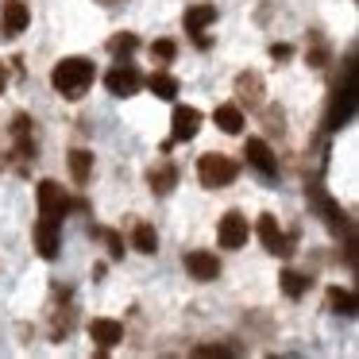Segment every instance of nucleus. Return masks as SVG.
I'll return each mask as SVG.
<instances>
[{
  "mask_svg": "<svg viewBox=\"0 0 359 359\" xmlns=\"http://www.w3.org/2000/svg\"><path fill=\"white\" fill-rule=\"evenodd\" d=\"M194 355H201V359H228L232 351L220 348V344H201V348H194Z\"/></svg>",
  "mask_w": 359,
  "mask_h": 359,
  "instance_id": "obj_24",
  "label": "nucleus"
},
{
  "mask_svg": "<svg viewBox=\"0 0 359 359\" xmlns=\"http://www.w3.org/2000/svg\"><path fill=\"white\" fill-rule=\"evenodd\" d=\"M212 120H217V128H220V132H228V135H236L243 128V112L236 109V104H220V109L212 112Z\"/></svg>",
  "mask_w": 359,
  "mask_h": 359,
  "instance_id": "obj_15",
  "label": "nucleus"
},
{
  "mask_svg": "<svg viewBox=\"0 0 359 359\" xmlns=\"http://www.w3.org/2000/svg\"><path fill=\"white\" fill-rule=\"evenodd\" d=\"M135 47H140L135 35H112L109 39V50H135Z\"/></svg>",
  "mask_w": 359,
  "mask_h": 359,
  "instance_id": "obj_25",
  "label": "nucleus"
},
{
  "mask_svg": "<svg viewBox=\"0 0 359 359\" xmlns=\"http://www.w3.org/2000/svg\"><path fill=\"white\" fill-rule=\"evenodd\" d=\"M236 97H240V104H259L263 101V78L259 74H240L236 78Z\"/></svg>",
  "mask_w": 359,
  "mask_h": 359,
  "instance_id": "obj_13",
  "label": "nucleus"
},
{
  "mask_svg": "<svg viewBox=\"0 0 359 359\" xmlns=\"http://www.w3.org/2000/svg\"><path fill=\"white\" fill-rule=\"evenodd\" d=\"M197 128H201V112L194 109V104H178L170 116V140L174 143H186L197 135Z\"/></svg>",
  "mask_w": 359,
  "mask_h": 359,
  "instance_id": "obj_3",
  "label": "nucleus"
},
{
  "mask_svg": "<svg viewBox=\"0 0 359 359\" xmlns=\"http://www.w3.org/2000/svg\"><path fill=\"white\" fill-rule=\"evenodd\" d=\"M89 336H93L101 348H116V344L124 340V325H120V320H109V317H97L93 325H89Z\"/></svg>",
  "mask_w": 359,
  "mask_h": 359,
  "instance_id": "obj_9",
  "label": "nucleus"
},
{
  "mask_svg": "<svg viewBox=\"0 0 359 359\" xmlns=\"http://www.w3.org/2000/svg\"><path fill=\"white\" fill-rule=\"evenodd\" d=\"M35 243H39L43 259H58V220L43 217L39 224H35Z\"/></svg>",
  "mask_w": 359,
  "mask_h": 359,
  "instance_id": "obj_8",
  "label": "nucleus"
},
{
  "mask_svg": "<svg viewBox=\"0 0 359 359\" xmlns=\"http://www.w3.org/2000/svg\"><path fill=\"white\" fill-rule=\"evenodd\" d=\"M174 50H178V47H174L170 39H158V43H151V58H158V62H170V58H174Z\"/></svg>",
  "mask_w": 359,
  "mask_h": 359,
  "instance_id": "obj_23",
  "label": "nucleus"
},
{
  "mask_svg": "<svg viewBox=\"0 0 359 359\" xmlns=\"http://www.w3.org/2000/svg\"><path fill=\"white\" fill-rule=\"evenodd\" d=\"M132 240H135V251H143V255H155V251H158V236H155V228H151V224H135Z\"/></svg>",
  "mask_w": 359,
  "mask_h": 359,
  "instance_id": "obj_19",
  "label": "nucleus"
},
{
  "mask_svg": "<svg viewBox=\"0 0 359 359\" xmlns=\"http://www.w3.org/2000/svg\"><path fill=\"white\" fill-rule=\"evenodd\" d=\"M351 104H355V93H351V66H348V81H344L340 97L332 101V109H328V128H344V120L351 116Z\"/></svg>",
  "mask_w": 359,
  "mask_h": 359,
  "instance_id": "obj_7",
  "label": "nucleus"
},
{
  "mask_svg": "<svg viewBox=\"0 0 359 359\" xmlns=\"http://www.w3.org/2000/svg\"><path fill=\"white\" fill-rule=\"evenodd\" d=\"M93 78H97V70H93V62H86V58H62V62L55 66V74H50L55 89L62 97H70V101H78V97L93 86Z\"/></svg>",
  "mask_w": 359,
  "mask_h": 359,
  "instance_id": "obj_1",
  "label": "nucleus"
},
{
  "mask_svg": "<svg viewBox=\"0 0 359 359\" xmlns=\"http://www.w3.org/2000/svg\"><path fill=\"white\" fill-rule=\"evenodd\" d=\"M197 178H201V186H209V189L232 186L236 182V163L224 158V155H201V163H197Z\"/></svg>",
  "mask_w": 359,
  "mask_h": 359,
  "instance_id": "obj_2",
  "label": "nucleus"
},
{
  "mask_svg": "<svg viewBox=\"0 0 359 359\" xmlns=\"http://www.w3.org/2000/svg\"><path fill=\"white\" fill-rule=\"evenodd\" d=\"M328 309L340 313V317H351V313H355V297H351L348 290H328Z\"/></svg>",
  "mask_w": 359,
  "mask_h": 359,
  "instance_id": "obj_21",
  "label": "nucleus"
},
{
  "mask_svg": "<svg viewBox=\"0 0 359 359\" xmlns=\"http://www.w3.org/2000/svg\"><path fill=\"white\" fill-rule=\"evenodd\" d=\"M104 86H109L112 97H132L135 89L143 86V78H140V70H135V66H116V70L104 74Z\"/></svg>",
  "mask_w": 359,
  "mask_h": 359,
  "instance_id": "obj_4",
  "label": "nucleus"
},
{
  "mask_svg": "<svg viewBox=\"0 0 359 359\" xmlns=\"http://www.w3.org/2000/svg\"><path fill=\"white\" fill-rule=\"evenodd\" d=\"M39 212L43 217H50V220H62V212H66V197H62V186L58 182H39Z\"/></svg>",
  "mask_w": 359,
  "mask_h": 359,
  "instance_id": "obj_5",
  "label": "nucleus"
},
{
  "mask_svg": "<svg viewBox=\"0 0 359 359\" xmlns=\"http://www.w3.org/2000/svg\"><path fill=\"white\" fill-rule=\"evenodd\" d=\"M27 4L24 0H4V35H20L27 27Z\"/></svg>",
  "mask_w": 359,
  "mask_h": 359,
  "instance_id": "obj_14",
  "label": "nucleus"
},
{
  "mask_svg": "<svg viewBox=\"0 0 359 359\" xmlns=\"http://www.w3.org/2000/svg\"><path fill=\"white\" fill-rule=\"evenodd\" d=\"M109 248H112V259H120V251H124V248H120V240L112 232H109Z\"/></svg>",
  "mask_w": 359,
  "mask_h": 359,
  "instance_id": "obj_26",
  "label": "nucleus"
},
{
  "mask_svg": "<svg viewBox=\"0 0 359 359\" xmlns=\"http://www.w3.org/2000/svg\"><path fill=\"white\" fill-rule=\"evenodd\" d=\"M0 89H4V70H0Z\"/></svg>",
  "mask_w": 359,
  "mask_h": 359,
  "instance_id": "obj_27",
  "label": "nucleus"
},
{
  "mask_svg": "<svg viewBox=\"0 0 359 359\" xmlns=\"http://www.w3.org/2000/svg\"><path fill=\"white\" fill-rule=\"evenodd\" d=\"M282 290H286V297H302L305 290H309V278L297 274V271H286L282 274Z\"/></svg>",
  "mask_w": 359,
  "mask_h": 359,
  "instance_id": "obj_22",
  "label": "nucleus"
},
{
  "mask_svg": "<svg viewBox=\"0 0 359 359\" xmlns=\"http://www.w3.org/2000/svg\"><path fill=\"white\" fill-rule=\"evenodd\" d=\"M89 170H93V155L89 151H70V174H74V182H89Z\"/></svg>",
  "mask_w": 359,
  "mask_h": 359,
  "instance_id": "obj_20",
  "label": "nucleus"
},
{
  "mask_svg": "<svg viewBox=\"0 0 359 359\" xmlns=\"http://www.w3.org/2000/svg\"><path fill=\"white\" fill-rule=\"evenodd\" d=\"M147 89L158 97V101H174V93H178V81H174L170 74H151V78H147Z\"/></svg>",
  "mask_w": 359,
  "mask_h": 359,
  "instance_id": "obj_18",
  "label": "nucleus"
},
{
  "mask_svg": "<svg viewBox=\"0 0 359 359\" xmlns=\"http://www.w3.org/2000/svg\"><path fill=\"white\" fill-rule=\"evenodd\" d=\"M259 240L271 255H286V240H282V228L274 217H259Z\"/></svg>",
  "mask_w": 359,
  "mask_h": 359,
  "instance_id": "obj_12",
  "label": "nucleus"
},
{
  "mask_svg": "<svg viewBox=\"0 0 359 359\" xmlns=\"http://www.w3.org/2000/svg\"><path fill=\"white\" fill-rule=\"evenodd\" d=\"M248 236H251V228H248V220L240 217V212H228L224 220H220V243L224 248H243L248 243Z\"/></svg>",
  "mask_w": 359,
  "mask_h": 359,
  "instance_id": "obj_6",
  "label": "nucleus"
},
{
  "mask_svg": "<svg viewBox=\"0 0 359 359\" xmlns=\"http://www.w3.org/2000/svg\"><path fill=\"white\" fill-rule=\"evenodd\" d=\"M174 182H178V170H174L170 163L151 166V189H155V194H170V189H174Z\"/></svg>",
  "mask_w": 359,
  "mask_h": 359,
  "instance_id": "obj_16",
  "label": "nucleus"
},
{
  "mask_svg": "<svg viewBox=\"0 0 359 359\" xmlns=\"http://www.w3.org/2000/svg\"><path fill=\"white\" fill-rule=\"evenodd\" d=\"M186 266H189V274H194V278H201V282H212V278L220 274L217 255H209V251H189V255H186Z\"/></svg>",
  "mask_w": 359,
  "mask_h": 359,
  "instance_id": "obj_10",
  "label": "nucleus"
},
{
  "mask_svg": "<svg viewBox=\"0 0 359 359\" xmlns=\"http://www.w3.org/2000/svg\"><path fill=\"white\" fill-rule=\"evenodd\" d=\"M209 24H217V8H209V4H197L186 12V32H205Z\"/></svg>",
  "mask_w": 359,
  "mask_h": 359,
  "instance_id": "obj_17",
  "label": "nucleus"
},
{
  "mask_svg": "<svg viewBox=\"0 0 359 359\" xmlns=\"http://www.w3.org/2000/svg\"><path fill=\"white\" fill-rule=\"evenodd\" d=\"M243 155H248V163L255 166L259 174H266V178H271V174L278 170V163H274L271 147H266L263 140H248V147H243Z\"/></svg>",
  "mask_w": 359,
  "mask_h": 359,
  "instance_id": "obj_11",
  "label": "nucleus"
}]
</instances>
